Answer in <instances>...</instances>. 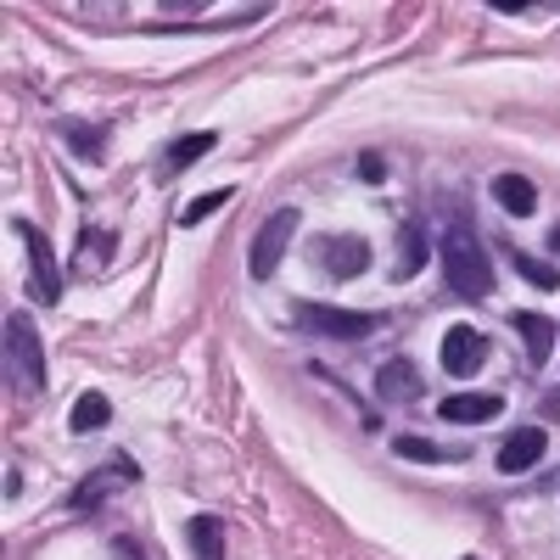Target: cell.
Wrapping results in <instances>:
<instances>
[{"mask_svg":"<svg viewBox=\"0 0 560 560\" xmlns=\"http://www.w3.org/2000/svg\"><path fill=\"white\" fill-rule=\"evenodd\" d=\"M376 393H382L387 404H415V398H420L415 364H409V359H387V364L376 370Z\"/></svg>","mask_w":560,"mask_h":560,"instance_id":"cell-12","label":"cell"},{"mask_svg":"<svg viewBox=\"0 0 560 560\" xmlns=\"http://www.w3.org/2000/svg\"><path fill=\"white\" fill-rule=\"evenodd\" d=\"M510 264H516V275H527L533 287H544V292L560 280V275H555V264H538V258H527V253H516V247H510Z\"/></svg>","mask_w":560,"mask_h":560,"instance_id":"cell-18","label":"cell"},{"mask_svg":"<svg viewBox=\"0 0 560 560\" xmlns=\"http://www.w3.org/2000/svg\"><path fill=\"white\" fill-rule=\"evenodd\" d=\"M12 230H18V242L28 247V264H34V298L57 303L62 298V275H57V253H51V242H45V230L28 224V219H12Z\"/></svg>","mask_w":560,"mask_h":560,"instance_id":"cell-5","label":"cell"},{"mask_svg":"<svg viewBox=\"0 0 560 560\" xmlns=\"http://www.w3.org/2000/svg\"><path fill=\"white\" fill-rule=\"evenodd\" d=\"M544 448H549V438H544V427H522L516 438H510L504 448H499V471H533V465L544 459Z\"/></svg>","mask_w":560,"mask_h":560,"instance_id":"cell-8","label":"cell"},{"mask_svg":"<svg viewBox=\"0 0 560 560\" xmlns=\"http://www.w3.org/2000/svg\"><path fill=\"white\" fill-rule=\"evenodd\" d=\"M493 202H499L504 213L527 219V213H538V185H533L527 174H499V179H493Z\"/></svg>","mask_w":560,"mask_h":560,"instance_id":"cell-13","label":"cell"},{"mask_svg":"<svg viewBox=\"0 0 560 560\" xmlns=\"http://www.w3.org/2000/svg\"><path fill=\"white\" fill-rule=\"evenodd\" d=\"M359 179H364V185H382V179H387V158H382V152H364V158H359Z\"/></svg>","mask_w":560,"mask_h":560,"instance_id":"cell-22","label":"cell"},{"mask_svg":"<svg viewBox=\"0 0 560 560\" xmlns=\"http://www.w3.org/2000/svg\"><path fill=\"white\" fill-rule=\"evenodd\" d=\"M224 202H230V185H224V191H208V197H197L191 208L179 213V224H202V219H213V213H219Z\"/></svg>","mask_w":560,"mask_h":560,"instance_id":"cell-20","label":"cell"},{"mask_svg":"<svg viewBox=\"0 0 560 560\" xmlns=\"http://www.w3.org/2000/svg\"><path fill=\"white\" fill-rule=\"evenodd\" d=\"M482 359H488V337L477 325H448L443 331V370L448 376H471Z\"/></svg>","mask_w":560,"mask_h":560,"instance_id":"cell-6","label":"cell"},{"mask_svg":"<svg viewBox=\"0 0 560 560\" xmlns=\"http://www.w3.org/2000/svg\"><path fill=\"white\" fill-rule=\"evenodd\" d=\"M438 253H443V280H448L454 298H471V303L493 298V264H488V253L477 247V230L465 224V219H448Z\"/></svg>","mask_w":560,"mask_h":560,"instance_id":"cell-1","label":"cell"},{"mask_svg":"<svg viewBox=\"0 0 560 560\" xmlns=\"http://www.w3.org/2000/svg\"><path fill=\"white\" fill-rule=\"evenodd\" d=\"M298 224H303L298 208H280V213L264 219V230L253 236V280H269V275L280 269V258H287V247H292V236H298Z\"/></svg>","mask_w":560,"mask_h":560,"instance_id":"cell-4","label":"cell"},{"mask_svg":"<svg viewBox=\"0 0 560 560\" xmlns=\"http://www.w3.org/2000/svg\"><path fill=\"white\" fill-rule=\"evenodd\" d=\"M213 147H219V135H213V129H197V135H179L174 147L163 152V179H168V174H185V168H191L197 158H208Z\"/></svg>","mask_w":560,"mask_h":560,"instance_id":"cell-15","label":"cell"},{"mask_svg":"<svg viewBox=\"0 0 560 560\" xmlns=\"http://www.w3.org/2000/svg\"><path fill=\"white\" fill-rule=\"evenodd\" d=\"M314 247H319L325 275H337V280H353V275L370 269V247H364L359 236H319Z\"/></svg>","mask_w":560,"mask_h":560,"instance_id":"cell-7","label":"cell"},{"mask_svg":"<svg viewBox=\"0 0 560 560\" xmlns=\"http://www.w3.org/2000/svg\"><path fill=\"white\" fill-rule=\"evenodd\" d=\"M292 319L314 337H331V342H364L376 337V314L370 308H325V303H292Z\"/></svg>","mask_w":560,"mask_h":560,"instance_id":"cell-3","label":"cell"},{"mask_svg":"<svg viewBox=\"0 0 560 560\" xmlns=\"http://www.w3.org/2000/svg\"><path fill=\"white\" fill-rule=\"evenodd\" d=\"M191 549H197V560H224V527H219V516H191Z\"/></svg>","mask_w":560,"mask_h":560,"instance_id":"cell-17","label":"cell"},{"mask_svg":"<svg viewBox=\"0 0 560 560\" xmlns=\"http://www.w3.org/2000/svg\"><path fill=\"white\" fill-rule=\"evenodd\" d=\"M420 264H427V224L404 219V224H398V264H393V280L420 275Z\"/></svg>","mask_w":560,"mask_h":560,"instance_id":"cell-14","label":"cell"},{"mask_svg":"<svg viewBox=\"0 0 560 560\" xmlns=\"http://www.w3.org/2000/svg\"><path fill=\"white\" fill-rule=\"evenodd\" d=\"M504 409V398L499 393H454V398H443L438 404V415L443 420H454V427H471V420H493Z\"/></svg>","mask_w":560,"mask_h":560,"instance_id":"cell-10","label":"cell"},{"mask_svg":"<svg viewBox=\"0 0 560 560\" xmlns=\"http://www.w3.org/2000/svg\"><path fill=\"white\" fill-rule=\"evenodd\" d=\"M118 482H135V465H129V459H107L102 471H96V477H90V482L68 499V510H96V504H102V499H107Z\"/></svg>","mask_w":560,"mask_h":560,"instance_id":"cell-9","label":"cell"},{"mask_svg":"<svg viewBox=\"0 0 560 560\" xmlns=\"http://www.w3.org/2000/svg\"><path fill=\"white\" fill-rule=\"evenodd\" d=\"M393 448H398L404 459H427V465H432V459H448V454H443V448H438L432 438H398Z\"/></svg>","mask_w":560,"mask_h":560,"instance_id":"cell-21","label":"cell"},{"mask_svg":"<svg viewBox=\"0 0 560 560\" xmlns=\"http://www.w3.org/2000/svg\"><path fill=\"white\" fill-rule=\"evenodd\" d=\"M107 420H113L107 393H79V404H73V415H68V427H73V432H102Z\"/></svg>","mask_w":560,"mask_h":560,"instance_id":"cell-16","label":"cell"},{"mask_svg":"<svg viewBox=\"0 0 560 560\" xmlns=\"http://www.w3.org/2000/svg\"><path fill=\"white\" fill-rule=\"evenodd\" d=\"M549 253H555V258H560V224H555V230H549Z\"/></svg>","mask_w":560,"mask_h":560,"instance_id":"cell-23","label":"cell"},{"mask_svg":"<svg viewBox=\"0 0 560 560\" xmlns=\"http://www.w3.org/2000/svg\"><path fill=\"white\" fill-rule=\"evenodd\" d=\"M7 387L23 398L45 393V353L28 314H7Z\"/></svg>","mask_w":560,"mask_h":560,"instance_id":"cell-2","label":"cell"},{"mask_svg":"<svg viewBox=\"0 0 560 560\" xmlns=\"http://www.w3.org/2000/svg\"><path fill=\"white\" fill-rule=\"evenodd\" d=\"M62 135L73 140V147H79L84 158H102V129H96V124H73V118H68V124H62Z\"/></svg>","mask_w":560,"mask_h":560,"instance_id":"cell-19","label":"cell"},{"mask_svg":"<svg viewBox=\"0 0 560 560\" xmlns=\"http://www.w3.org/2000/svg\"><path fill=\"white\" fill-rule=\"evenodd\" d=\"M510 325H516V337L527 342V359L533 364H549V353H555V319H544V314H533V308H522V314H510Z\"/></svg>","mask_w":560,"mask_h":560,"instance_id":"cell-11","label":"cell"}]
</instances>
